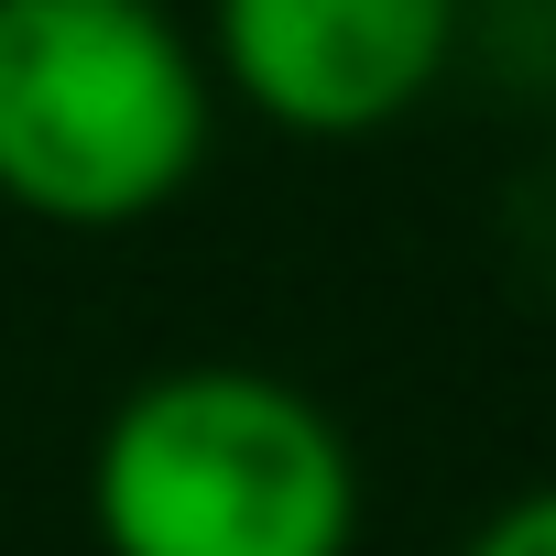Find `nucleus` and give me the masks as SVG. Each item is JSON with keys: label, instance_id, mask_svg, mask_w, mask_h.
<instances>
[{"label": "nucleus", "instance_id": "nucleus-1", "mask_svg": "<svg viewBox=\"0 0 556 556\" xmlns=\"http://www.w3.org/2000/svg\"><path fill=\"white\" fill-rule=\"evenodd\" d=\"M99 556H350L361 447L350 426L251 361H175L131 382L88 447Z\"/></svg>", "mask_w": 556, "mask_h": 556}, {"label": "nucleus", "instance_id": "nucleus-2", "mask_svg": "<svg viewBox=\"0 0 556 556\" xmlns=\"http://www.w3.org/2000/svg\"><path fill=\"white\" fill-rule=\"evenodd\" d=\"M218 142V66L164 0H0V207L142 229Z\"/></svg>", "mask_w": 556, "mask_h": 556}, {"label": "nucleus", "instance_id": "nucleus-3", "mask_svg": "<svg viewBox=\"0 0 556 556\" xmlns=\"http://www.w3.org/2000/svg\"><path fill=\"white\" fill-rule=\"evenodd\" d=\"M469 0H207L218 88L295 131V142H371L437 99L458 66Z\"/></svg>", "mask_w": 556, "mask_h": 556}, {"label": "nucleus", "instance_id": "nucleus-4", "mask_svg": "<svg viewBox=\"0 0 556 556\" xmlns=\"http://www.w3.org/2000/svg\"><path fill=\"white\" fill-rule=\"evenodd\" d=\"M458 556H556V480H534V491L491 502V513L469 523V545H458Z\"/></svg>", "mask_w": 556, "mask_h": 556}]
</instances>
